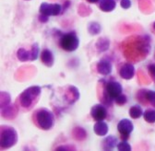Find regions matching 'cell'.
<instances>
[{
  "label": "cell",
  "instance_id": "83f0119b",
  "mask_svg": "<svg viewBox=\"0 0 155 151\" xmlns=\"http://www.w3.org/2000/svg\"><path fill=\"white\" fill-rule=\"evenodd\" d=\"M131 5L132 4H131L130 0H121L120 1V6L124 9H128L129 8H131Z\"/></svg>",
  "mask_w": 155,
  "mask_h": 151
},
{
  "label": "cell",
  "instance_id": "2e32d148",
  "mask_svg": "<svg viewBox=\"0 0 155 151\" xmlns=\"http://www.w3.org/2000/svg\"><path fill=\"white\" fill-rule=\"evenodd\" d=\"M116 8L115 0H100L99 8L103 12H112Z\"/></svg>",
  "mask_w": 155,
  "mask_h": 151
},
{
  "label": "cell",
  "instance_id": "8fae6325",
  "mask_svg": "<svg viewBox=\"0 0 155 151\" xmlns=\"http://www.w3.org/2000/svg\"><path fill=\"white\" fill-rule=\"evenodd\" d=\"M119 76L125 80L132 79L135 76V66L131 63H125L119 69Z\"/></svg>",
  "mask_w": 155,
  "mask_h": 151
},
{
  "label": "cell",
  "instance_id": "7402d4cb",
  "mask_svg": "<svg viewBox=\"0 0 155 151\" xmlns=\"http://www.w3.org/2000/svg\"><path fill=\"white\" fill-rule=\"evenodd\" d=\"M1 94H2V95H1V109H2V108H5V107L10 105L11 98L9 96V94L7 93V92L2 91Z\"/></svg>",
  "mask_w": 155,
  "mask_h": 151
},
{
  "label": "cell",
  "instance_id": "5bb4252c",
  "mask_svg": "<svg viewBox=\"0 0 155 151\" xmlns=\"http://www.w3.org/2000/svg\"><path fill=\"white\" fill-rule=\"evenodd\" d=\"M93 131L94 133L99 136V137H104L107 135L108 131H109V126L108 124L104 122V121H100V122H96L94 126H93Z\"/></svg>",
  "mask_w": 155,
  "mask_h": 151
},
{
  "label": "cell",
  "instance_id": "d4e9b609",
  "mask_svg": "<svg viewBox=\"0 0 155 151\" xmlns=\"http://www.w3.org/2000/svg\"><path fill=\"white\" fill-rule=\"evenodd\" d=\"M127 96L125 95V94H120V95L116 98L115 100H114V102L117 104V105H125L126 103H127Z\"/></svg>",
  "mask_w": 155,
  "mask_h": 151
},
{
  "label": "cell",
  "instance_id": "4fadbf2b",
  "mask_svg": "<svg viewBox=\"0 0 155 151\" xmlns=\"http://www.w3.org/2000/svg\"><path fill=\"white\" fill-rule=\"evenodd\" d=\"M41 61L47 67H52L54 66V54L49 49H44L42 51V53H41Z\"/></svg>",
  "mask_w": 155,
  "mask_h": 151
},
{
  "label": "cell",
  "instance_id": "8992f818",
  "mask_svg": "<svg viewBox=\"0 0 155 151\" xmlns=\"http://www.w3.org/2000/svg\"><path fill=\"white\" fill-rule=\"evenodd\" d=\"M62 11L63 8L59 4H50L44 2L39 8V13L48 18L51 16H58L62 13Z\"/></svg>",
  "mask_w": 155,
  "mask_h": 151
},
{
  "label": "cell",
  "instance_id": "ac0fdd59",
  "mask_svg": "<svg viewBox=\"0 0 155 151\" xmlns=\"http://www.w3.org/2000/svg\"><path fill=\"white\" fill-rule=\"evenodd\" d=\"M109 46H110V41L107 39V38H104V37L98 39V41H97L95 43L96 50L100 53L107 51L109 49Z\"/></svg>",
  "mask_w": 155,
  "mask_h": 151
},
{
  "label": "cell",
  "instance_id": "f1b7e54d",
  "mask_svg": "<svg viewBox=\"0 0 155 151\" xmlns=\"http://www.w3.org/2000/svg\"><path fill=\"white\" fill-rule=\"evenodd\" d=\"M49 21V18L48 17H45V16H44V15H39V21H41V22H43V23H45V22H47Z\"/></svg>",
  "mask_w": 155,
  "mask_h": 151
},
{
  "label": "cell",
  "instance_id": "f546056e",
  "mask_svg": "<svg viewBox=\"0 0 155 151\" xmlns=\"http://www.w3.org/2000/svg\"><path fill=\"white\" fill-rule=\"evenodd\" d=\"M70 149H75L73 146H60L56 147V150H70Z\"/></svg>",
  "mask_w": 155,
  "mask_h": 151
},
{
  "label": "cell",
  "instance_id": "ffe728a7",
  "mask_svg": "<svg viewBox=\"0 0 155 151\" xmlns=\"http://www.w3.org/2000/svg\"><path fill=\"white\" fill-rule=\"evenodd\" d=\"M102 31V27L101 25L98 23V22H95V21H92V22H90L89 25H88V31L91 35L94 36V35H98Z\"/></svg>",
  "mask_w": 155,
  "mask_h": 151
},
{
  "label": "cell",
  "instance_id": "603a6c76",
  "mask_svg": "<svg viewBox=\"0 0 155 151\" xmlns=\"http://www.w3.org/2000/svg\"><path fill=\"white\" fill-rule=\"evenodd\" d=\"M74 131L77 132V134L73 132V137L76 139H78V140H82V139L86 138V132L82 128H81V127H76L74 129Z\"/></svg>",
  "mask_w": 155,
  "mask_h": 151
},
{
  "label": "cell",
  "instance_id": "9c48e42d",
  "mask_svg": "<svg viewBox=\"0 0 155 151\" xmlns=\"http://www.w3.org/2000/svg\"><path fill=\"white\" fill-rule=\"evenodd\" d=\"M137 98L140 102H149L153 108H155V90L140 89L137 94Z\"/></svg>",
  "mask_w": 155,
  "mask_h": 151
},
{
  "label": "cell",
  "instance_id": "277c9868",
  "mask_svg": "<svg viewBox=\"0 0 155 151\" xmlns=\"http://www.w3.org/2000/svg\"><path fill=\"white\" fill-rule=\"evenodd\" d=\"M17 131L9 125H1L0 128V147L1 149H9L18 142Z\"/></svg>",
  "mask_w": 155,
  "mask_h": 151
},
{
  "label": "cell",
  "instance_id": "e0dca14e",
  "mask_svg": "<svg viewBox=\"0 0 155 151\" xmlns=\"http://www.w3.org/2000/svg\"><path fill=\"white\" fill-rule=\"evenodd\" d=\"M17 58L21 62L32 61L31 50H25L24 48H19L17 51Z\"/></svg>",
  "mask_w": 155,
  "mask_h": 151
},
{
  "label": "cell",
  "instance_id": "9a60e30c",
  "mask_svg": "<svg viewBox=\"0 0 155 151\" xmlns=\"http://www.w3.org/2000/svg\"><path fill=\"white\" fill-rule=\"evenodd\" d=\"M117 144L118 140L114 136H108L102 141V148L104 150H112L117 146Z\"/></svg>",
  "mask_w": 155,
  "mask_h": 151
},
{
  "label": "cell",
  "instance_id": "52a82bcc",
  "mask_svg": "<svg viewBox=\"0 0 155 151\" xmlns=\"http://www.w3.org/2000/svg\"><path fill=\"white\" fill-rule=\"evenodd\" d=\"M134 130V124L129 119H122L117 124V131L120 134L122 140H127L130 137V134Z\"/></svg>",
  "mask_w": 155,
  "mask_h": 151
},
{
  "label": "cell",
  "instance_id": "7a4b0ae2",
  "mask_svg": "<svg viewBox=\"0 0 155 151\" xmlns=\"http://www.w3.org/2000/svg\"><path fill=\"white\" fill-rule=\"evenodd\" d=\"M42 88L39 86H32L26 88L24 91L21 92L19 95V104L26 110H30L39 100V97L41 96Z\"/></svg>",
  "mask_w": 155,
  "mask_h": 151
},
{
  "label": "cell",
  "instance_id": "4316f807",
  "mask_svg": "<svg viewBox=\"0 0 155 151\" xmlns=\"http://www.w3.org/2000/svg\"><path fill=\"white\" fill-rule=\"evenodd\" d=\"M148 72L152 81L155 83V64H150L148 66Z\"/></svg>",
  "mask_w": 155,
  "mask_h": 151
},
{
  "label": "cell",
  "instance_id": "484cf974",
  "mask_svg": "<svg viewBox=\"0 0 155 151\" xmlns=\"http://www.w3.org/2000/svg\"><path fill=\"white\" fill-rule=\"evenodd\" d=\"M31 53H32V61H35L38 58V56H39V45H38V43H34L31 45Z\"/></svg>",
  "mask_w": 155,
  "mask_h": 151
},
{
  "label": "cell",
  "instance_id": "4dcf8cb0",
  "mask_svg": "<svg viewBox=\"0 0 155 151\" xmlns=\"http://www.w3.org/2000/svg\"><path fill=\"white\" fill-rule=\"evenodd\" d=\"M86 1H88L91 4H95V3H99L100 0H86Z\"/></svg>",
  "mask_w": 155,
  "mask_h": 151
},
{
  "label": "cell",
  "instance_id": "cb8c5ba5",
  "mask_svg": "<svg viewBox=\"0 0 155 151\" xmlns=\"http://www.w3.org/2000/svg\"><path fill=\"white\" fill-rule=\"evenodd\" d=\"M117 149L120 151H130L132 150V146L129 145V143H127V140H122L121 142H119L117 144Z\"/></svg>",
  "mask_w": 155,
  "mask_h": 151
},
{
  "label": "cell",
  "instance_id": "ba28073f",
  "mask_svg": "<svg viewBox=\"0 0 155 151\" xmlns=\"http://www.w3.org/2000/svg\"><path fill=\"white\" fill-rule=\"evenodd\" d=\"M91 116L96 122L104 121L107 117V110L104 103L95 104L91 108Z\"/></svg>",
  "mask_w": 155,
  "mask_h": 151
},
{
  "label": "cell",
  "instance_id": "d6986e66",
  "mask_svg": "<svg viewBox=\"0 0 155 151\" xmlns=\"http://www.w3.org/2000/svg\"><path fill=\"white\" fill-rule=\"evenodd\" d=\"M143 112L144 111H143V110H142L140 105H134L128 111L129 116L132 119H139V118H140L143 115Z\"/></svg>",
  "mask_w": 155,
  "mask_h": 151
},
{
  "label": "cell",
  "instance_id": "44dd1931",
  "mask_svg": "<svg viewBox=\"0 0 155 151\" xmlns=\"http://www.w3.org/2000/svg\"><path fill=\"white\" fill-rule=\"evenodd\" d=\"M144 120L149 124H154L155 123V108L154 109H147L143 112Z\"/></svg>",
  "mask_w": 155,
  "mask_h": 151
},
{
  "label": "cell",
  "instance_id": "1f68e13d",
  "mask_svg": "<svg viewBox=\"0 0 155 151\" xmlns=\"http://www.w3.org/2000/svg\"><path fill=\"white\" fill-rule=\"evenodd\" d=\"M152 27H153V30L155 31V22L153 23V25H152Z\"/></svg>",
  "mask_w": 155,
  "mask_h": 151
},
{
  "label": "cell",
  "instance_id": "6da1fadb",
  "mask_svg": "<svg viewBox=\"0 0 155 151\" xmlns=\"http://www.w3.org/2000/svg\"><path fill=\"white\" fill-rule=\"evenodd\" d=\"M104 80V79H103ZM104 81V91H103V103L104 105H112L114 100L117 98L123 92L122 85L115 80Z\"/></svg>",
  "mask_w": 155,
  "mask_h": 151
},
{
  "label": "cell",
  "instance_id": "30bf717a",
  "mask_svg": "<svg viewBox=\"0 0 155 151\" xmlns=\"http://www.w3.org/2000/svg\"><path fill=\"white\" fill-rule=\"evenodd\" d=\"M96 69L100 75L107 77L113 71V64L107 58H102L96 65Z\"/></svg>",
  "mask_w": 155,
  "mask_h": 151
},
{
  "label": "cell",
  "instance_id": "5b68a950",
  "mask_svg": "<svg viewBox=\"0 0 155 151\" xmlns=\"http://www.w3.org/2000/svg\"><path fill=\"white\" fill-rule=\"evenodd\" d=\"M58 44L66 52H74L80 45V40L75 31H69L60 36Z\"/></svg>",
  "mask_w": 155,
  "mask_h": 151
},
{
  "label": "cell",
  "instance_id": "7c38bea8",
  "mask_svg": "<svg viewBox=\"0 0 155 151\" xmlns=\"http://www.w3.org/2000/svg\"><path fill=\"white\" fill-rule=\"evenodd\" d=\"M65 98H66L65 100L68 101V104H70V105L73 104L80 98L79 89L75 87H73V86H68V90L66 91V94H65Z\"/></svg>",
  "mask_w": 155,
  "mask_h": 151
},
{
  "label": "cell",
  "instance_id": "3957f363",
  "mask_svg": "<svg viewBox=\"0 0 155 151\" xmlns=\"http://www.w3.org/2000/svg\"><path fill=\"white\" fill-rule=\"evenodd\" d=\"M34 122L40 129L47 131L52 129L54 124V115L50 110L41 108L34 112Z\"/></svg>",
  "mask_w": 155,
  "mask_h": 151
}]
</instances>
